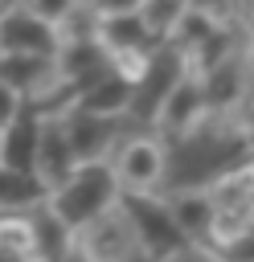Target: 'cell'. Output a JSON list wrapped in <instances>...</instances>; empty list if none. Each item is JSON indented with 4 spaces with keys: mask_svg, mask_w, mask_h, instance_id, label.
<instances>
[{
    "mask_svg": "<svg viewBox=\"0 0 254 262\" xmlns=\"http://www.w3.org/2000/svg\"><path fill=\"white\" fill-rule=\"evenodd\" d=\"M115 201H119V184H115L111 164L107 160L102 164H78L74 176L45 196V213L74 237L78 229H86L90 221H98L102 213H111Z\"/></svg>",
    "mask_w": 254,
    "mask_h": 262,
    "instance_id": "cell-1",
    "label": "cell"
},
{
    "mask_svg": "<svg viewBox=\"0 0 254 262\" xmlns=\"http://www.w3.org/2000/svg\"><path fill=\"white\" fill-rule=\"evenodd\" d=\"M115 209L127 217V225H131V233L139 242L143 262H168L184 246V237L176 233V225L168 217L164 196H156V192H119Z\"/></svg>",
    "mask_w": 254,
    "mask_h": 262,
    "instance_id": "cell-2",
    "label": "cell"
},
{
    "mask_svg": "<svg viewBox=\"0 0 254 262\" xmlns=\"http://www.w3.org/2000/svg\"><path fill=\"white\" fill-rule=\"evenodd\" d=\"M197 82H201V98H205L209 119L238 115V111H246V102L254 98V90H250V61H246V49H234L229 57L213 61L209 70L197 74ZM209 119H205V123H209Z\"/></svg>",
    "mask_w": 254,
    "mask_h": 262,
    "instance_id": "cell-3",
    "label": "cell"
},
{
    "mask_svg": "<svg viewBox=\"0 0 254 262\" xmlns=\"http://www.w3.org/2000/svg\"><path fill=\"white\" fill-rule=\"evenodd\" d=\"M205 119H209V111H205V98H201V82H197V74H180L176 78V86L160 98V106L152 111V135L164 143H180V139H188L193 131H201L205 127Z\"/></svg>",
    "mask_w": 254,
    "mask_h": 262,
    "instance_id": "cell-4",
    "label": "cell"
},
{
    "mask_svg": "<svg viewBox=\"0 0 254 262\" xmlns=\"http://www.w3.org/2000/svg\"><path fill=\"white\" fill-rule=\"evenodd\" d=\"M107 164L115 172L119 192H156L164 180L168 156H164V143L156 135H127L123 143H115Z\"/></svg>",
    "mask_w": 254,
    "mask_h": 262,
    "instance_id": "cell-5",
    "label": "cell"
},
{
    "mask_svg": "<svg viewBox=\"0 0 254 262\" xmlns=\"http://www.w3.org/2000/svg\"><path fill=\"white\" fill-rule=\"evenodd\" d=\"M29 151H33L29 156V172L41 180L45 192L61 188L74 176V168H78V160L70 151V139H66L61 115H37L33 119V147Z\"/></svg>",
    "mask_w": 254,
    "mask_h": 262,
    "instance_id": "cell-6",
    "label": "cell"
},
{
    "mask_svg": "<svg viewBox=\"0 0 254 262\" xmlns=\"http://www.w3.org/2000/svg\"><path fill=\"white\" fill-rule=\"evenodd\" d=\"M70 254H78L82 262H143L139 242L119 209H111L98 221H90L86 229H78L70 237Z\"/></svg>",
    "mask_w": 254,
    "mask_h": 262,
    "instance_id": "cell-7",
    "label": "cell"
},
{
    "mask_svg": "<svg viewBox=\"0 0 254 262\" xmlns=\"http://www.w3.org/2000/svg\"><path fill=\"white\" fill-rule=\"evenodd\" d=\"M61 41L53 20L37 16L29 4H8L0 16V53H29V57H57Z\"/></svg>",
    "mask_w": 254,
    "mask_h": 262,
    "instance_id": "cell-8",
    "label": "cell"
},
{
    "mask_svg": "<svg viewBox=\"0 0 254 262\" xmlns=\"http://www.w3.org/2000/svg\"><path fill=\"white\" fill-rule=\"evenodd\" d=\"M164 205H168V217H172L176 233L184 237V246H209L217 205L209 201L205 188H176V192L164 196Z\"/></svg>",
    "mask_w": 254,
    "mask_h": 262,
    "instance_id": "cell-9",
    "label": "cell"
},
{
    "mask_svg": "<svg viewBox=\"0 0 254 262\" xmlns=\"http://www.w3.org/2000/svg\"><path fill=\"white\" fill-rule=\"evenodd\" d=\"M66 123V139H70V151L78 164H102L111 160L115 151V119H94V115H82V111H66L61 115Z\"/></svg>",
    "mask_w": 254,
    "mask_h": 262,
    "instance_id": "cell-10",
    "label": "cell"
},
{
    "mask_svg": "<svg viewBox=\"0 0 254 262\" xmlns=\"http://www.w3.org/2000/svg\"><path fill=\"white\" fill-rule=\"evenodd\" d=\"M131 102H135V86H127L123 78H115L107 70L98 82H90L86 90H78L74 111L94 115V119H119V115H131Z\"/></svg>",
    "mask_w": 254,
    "mask_h": 262,
    "instance_id": "cell-11",
    "label": "cell"
},
{
    "mask_svg": "<svg viewBox=\"0 0 254 262\" xmlns=\"http://www.w3.org/2000/svg\"><path fill=\"white\" fill-rule=\"evenodd\" d=\"M205 192L217 209H246L250 213V205H254V160L238 164V168H225L221 176H213L205 184Z\"/></svg>",
    "mask_w": 254,
    "mask_h": 262,
    "instance_id": "cell-12",
    "label": "cell"
},
{
    "mask_svg": "<svg viewBox=\"0 0 254 262\" xmlns=\"http://www.w3.org/2000/svg\"><path fill=\"white\" fill-rule=\"evenodd\" d=\"M45 188L33 172H25L20 164H0V209L4 213H25L33 205H45Z\"/></svg>",
    "mask_w": 254,
    "mask_h": 262,
    "instance_id": "cell-13",
    "label": "cell"
},
{
    "mask_svg": "<svg viewBox=\"0 0 254 262\" xmlns=\"http://www.w3.org/2000/svg\"><path fill=\"white\" fill-rule=\"evenodd\" d=\"M135 16H139V29H143L147 45L160 49V45L172 41V29L184 16V0H147V4L135 8Z\"/></svg>",
    "mask_w": 254,
    "mask_h": 262,
    "instance_id": "cell-14",
    "label": "cell"
},
{
    "mask_svg": "<svg viewBox=\"0 0 254 262\" xmlns=\"http://www.w3.org/2000/svg\"><path fill=\"white\" fill-rule=\"evenodd\" d=\"M98 25H102L98 4H61L57 20H53L61 45H86V41H98Z\"/></svg>",
    "mask_w": 254,
    "mask_h": 262,
    "instance_id": "cell-15",
    "label": "cell"
},
{
    "mask_svg": "<svg viewBox=\"0 0 254 262\" xmlns=\"http://www.w3.org/2000/svg\"><path fill=\"white\" fill-rule=\"evenodd\" d=\"M0 254H12L20 262L37 254V233L29 213H0Z\"/></svg>",
    "mask_w": 254,
    "mask_h": 262,
    "instance_id": "cell-16",
    "label": "cell"
},
{
    "mask_svg": "<svg viewBox=\"0 0 254 262\" xmlns=\"http://www.w3.org/2000/svg\"><path fill=\"white\" fill-rule=\"evenodd\" d=\"M217 254H221V262H254V225L242 229L234 242H225Z\"/></svg>",
    "mask_w": 254,
    "mask_h": 262,
    "instance_id": "cell-17",
    "label": "cell"
},
{
    "mask_svg": "<svg viewBox=\"0 0 254 262\" xmlns=\"http://www.w3.org/2000/svg\"><path fill=\"white\" fill-rule=\"evenodd\" d=\"M20 119H25V102L16 98V90H8L0 82V131H12Z\"/></svg>",
    "mask_w": 254,
    "mask_h": 262,
    "instance_id": "cell-18",
    "label": "cell"
},
{
    "mask_svg": "<svg viewBox=\"0 0 254 262\" xmlns=\"http://www.w3.org/2000/svg\"><path fill=\"white\" fill-rule=\"evenodd\" d=\"M168 262H221V254L213 246H180Z\"/></svg>",
    "mask_w": 254,
    "mask_h": 262,
    "instance_id": "cell-19",
    "label": "cell"
},
{
    "mask_svg": "<svg viewBox=\"0 0 254 262\" xmlns=\"http://www.w3.org/2000/svg\"><path fill=\"white\" fill-rule=\"evenodd\" d=\"M246 61H250V90H254V45L246 49Z\"/></svg>",
    "mask_w": 254,
    "mask_h": 262,
    "instance_id": "cell-20",
    "label": "cell"
},
{
    "mask_svg": "<svg viewBox=\"0 0 254 262\" xmlns=\"http://www.w3.org/2000/svg\"><path fill=\"white\" fill-rule=\"evenodd\" d=\"M246 123H250V131H254V98L246 102Z\"/></svg>",
    "mask_w": 254,
    "mask_h": 262,
    "instance_id": "cell-21",
    "label": "cell"
},
{
    "mask_svg": "<svg viewBox=\"0 0 254 262\" xmlns=\"http://www.w3.org/2000/svg\"><path fill=\"white\" fill-rule=\"evenodd\" d=\"M4 151H8V135L0 131V164H4Z\"/></svg>",
    "mask_w": 254,
    "mask_h": 262,
    "instance_id": "cell-22",
    "label": "cell"
},
{
    "mask_svg": "<svg viewBox=\"0 0 254 262\" xmlns=\"http://www.w3.org/2000/svg\"><path fill=\"white\" fill-rule=\"evenodd\" d=\"M0 262H20V258H12V254H0Z\"/></svg>",
    "mask_w": 254,
    "mask_h": 262,
    "instance_id": "cell-23",
    "label": "cell"
},
{
    "mask_svg": "<svg viewBox=\"0 0 254 262\" xmlns=\"http://www.w3.org/2000/svg\"><path fill=\"white\" fill-rule=\"evenodd\" d=\"M25 262H41V258H25Z\"/></svg>",
    "mask_w": 254,
    "mask_h": 262,
    "instance_id": "cell-24",
    "label": "cell"
}]
</instances>
